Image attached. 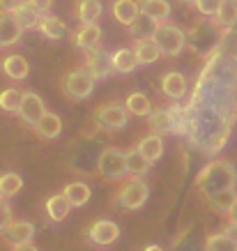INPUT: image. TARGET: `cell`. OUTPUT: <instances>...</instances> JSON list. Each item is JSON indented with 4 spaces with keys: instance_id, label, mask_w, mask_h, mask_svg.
<instances>
[{
    "instance_id": "41",
    "label": "cell",
    "mask_w": 237,
    "mask_h": 251,
    "mask_svg": "<svg viewBox=\"0 0 237 251\" xmlns=\"http://www.w3.org/2000/svg\"><path fill=\"white\" fill-rule=\"evenodd\" d=\"M19 0H0V12H12Z\"/></svg>"
},
{
    "instance_id": "5",
    "label": "cell",
    "mask_w": 237,
    "mask_h": 251,
    "mask_svg": "<svg viewBox=\"0 0 237 251\" xmlns=\"http://www.w3.org/2000/svg\"><path fill=\"white\" fill-rule=\"evenodd\" d=\"M147 196H150V187L143 182V177H131L129 182L124 184L122 189L118 191V196H115V203L122 207V210H138V207L145 205Z\"/></svg>"
},
{
    "instance_id": "12",
    "label": "cell",
    "mask_w": 237,
    "mask_h": 251,
    "mask_svg": "<svg viewBox=\"0 0 237 251\" xmlns=\"http://www.w3.org/2000/svg\"><path fill=\"white\" fill-rule=\"evenodd\" d=\"M12 14H14L16 23L21 25L23 30H37V28H39L42 14L32 7L28 0H19V2H16V7L12 9Z\"/></svg>"
},
{
    "instance_id": "34",
    "label": "cell",
    "mask_w": 237,
    "mask_h": 251,
    "mask_svg": "<svg viewBox=\"0 0 237 251\" xmlns=\"http://www.w3.org/2000/svg\"><path fill=\"white\" fill-rule=\"evenodd\" d=\"M23 187V177L19 173H2L0 175V196L12 198L14 194H19Z\"/></svg>"
},
{
    "instance_id": "3",
    "label": "cell",
    "mask_w": 237,
    "mask_h": 251,
    "mask_svg": "<svg viewBox=\"0 0 237 251\" xmlns=\"http://www.w3.org/2000/svg\"><path fill=\"white\" fill-rule=\"evenodd\" d=\"M152 39H154V44L159 46L161 55H168V58L180 55L184 51V46H187V32L170 21L157 23L152 32Z\"/></svg>"
},
{
    "instance_id": "21",
    "label": "cell",
    "mask_w": 237,
    "mask_h": 251,
    "mask_svg": "<svg viewBox=\"0 0 237 251\" xmlns=\"http://www.w3.org/2000/svg\"><path fill=\"white\" fill-rule=\"evenodd\" d=\"M136 150L143 154L150 164H157V161L161 159V154H164V141H161L159 134H150V136H145L136 145Z\"/></svg>"
},
{
    "instance_id": "15",
    "label": "cell",
    "mask_w": 237,
    "mask_h": 251,
    "mask_svg": "<svg viewBox=\"0 0 237 251\" xmlns=\"http://www.w3.org/2000/svg\"><path fill=\"white\" fill-rule=\"evenodd\" d=\"M101 42V28L99 23H81V28L74 32V44L83 51L90 46H99Z\"/></svg>"
},
{
    "instance_id": "23",
    "label": "cell",
    "mask_w": 237,
    "mask_h": 251,
    "mask_svg": "<svg viewBox=\"0 0 237 251\" xmlns=\"http://www.w3.org/2000/svg\"><path fill=\"white\" fill-rule=\"evenodd\" d=\"M35 131H37V136H42V138H58L62 131V120L55 113L46 111L37 120V125H35Z\"/></svg>"
},
{
    "instance_id": "22",
    "label": "cell",
    "mask_w": 237,
    "mask_h": 251,
    "mask_svg": "<svg viewBox=\"0 0 237 251\" xmlns=\"http://www.w3.org/2000/svg\"><path fill=\"white\" fill-rule=\"evenodd\" d=\"M136 67L138 62H136V55H134V49H118L111 55V69L118 72V74H131Z\"/></svg>"
},
{
    "instance_id": "33",
    "label": "cell",
    "mask_w": 237,
    "mask_h": 251,
    "mask_svg": "<svg viewBox=\"0 0 237 251\" xmlns=\"http://www.w3.org/2000/svg\"><path fill=\"white\" fill-rule=\"evenodd\" d=\"M154 25H157V23H154L152 19H147L145 14H138L127 28H129V35L134 39H145V37H152Z\"/></svg>"
},
{
    "instance_id": "44",
    "label": "cell",
    "mask_w": 237,
    "mask_h": 251,
    "mask_svg": "<svg viewBox=\"0 0 237 251\" xmlns=\"http://www.w3.org/2000/svg\"><path fill=\"white\" fill-rule=\"evenodd\" d=\"M182 2H193V0H182Z\"/></svg>"
},
{
    "instance_id": "27",
    "label": "cell",
    "mask_w": 237,
    "mask_h": 251,
    "mask_svg": "<svg viewBox=\"0 0 237 251\" xmlns=\"http://www.w3.org/2000/svg\"><path fill=\"white\" fill-rule=\"evenodd\" d=\"M101 12H104V7H101V0H78L76 2V19L81 23H97L99 21Z\"/></svg>"
},
{
    "instance_id": "32",
    "label": "cell",
    "mask_w": 237,
    "mask_h": 251,
    "mask_svg": "<svg viewBox=\"0 0 237 251\" xmlns=\"http://www.w3.org/2000/svg\"><path fill=\"white\" fill-rule=\"evenodd\" d=\"M205 251H237V242L228 233H210L205 240Z\"/></svg>"
},
{
    "instance_id": "29",
    "label": "cell",
    "mask_w": 237,
    "mask_h": 251,
    "mask_svg": "<svg viewBox=\"0 0 237 251\" xmlns=\"http://www.w3.org/2000/svg\"><path fill=\"white\" fill-rule=\"evenodd\" d=\"M69 210H71V203L67 201L65 194H55L46 201V214L51 217V221H62L67 219Z\"/></svg>"
},
{
    "instance_id": "18",
    "label": "cell",
    "mask_w": 237,
    "mask_h": 251,
    "mask_svg": "<svg viewBox=\"0 0 237 251\" xmlns=\"http://www.w3.org/2000/svg\"><path fill=\"white\" fill-rule=\"evenodd\" d=\"M147 118V125H150V129L152 134H168L173 131V113H170V108H157V111H150L145 115Z\"/></svg>"
},
{
    "instance_id": "30",
    "label": "cell",
    "mask_w": 237,
    "mask_h": 251,
    "mask_svg": "<svg viewBox=\"0 0 237 251\" xmlns=\"http://www.w3.org/2000/svg\"><path fill=\"white\" fill-rule=\"evenodd\" d=\"M62 194L67 196V201L71 203V207H81V205H85V203L90 201L92 191H90V187H88L85 182H69Z\"/></svg>"
},
{
    "instance_id": "31",
    "label": "cell",
    "mask_w": 237,
    "mask_h": 251,
    "mask_svg": "<svg viewBox=\"0 0 237 251\" xmlns=\"http://www.w3.org/2000/svg\"><path fill=\"white\" fill-rule=\"evenodd\" d=\"M124 108H127L129 113H134V115L145 118V115L152 111V101H150V97L143 95V92H131L129 97L124 99Z\"/></svg>"
},
{
    "instance_id": "38",
    "label": "cell",
    "mask_w": 237,
    "mask_h": 251,
    "mask_svg": "<svg viewBox=\"0 0 237 251\" xmlns=\"http://www.w3.org/2000/svg\"><path fill=\"white\" fill-rule=\"evenodd\" d=\"M28 2H30L32 7L37 9L42 16L48 14V12H51V7H53V0H28Z\"/></svg>"
},
{
    "instance_id": "11",
    "label": "cell",
    "mask_w": 237,
    "mask_h": 251,
    "mask_svg": "<svg viewBox=\"0 0 237 251\" xmlns=\"http://www.w3.org/2000/svg\"><path fill=\"white\" fill-rule=\"evenodd\" d=\"M23 37V28L16 23L12 12H0V49L19 44Z\"/></svg>"
},
{
    "instance_id": "35",
    "label": "cell",
    "mask_w": 237,
    "mask_h": 251,
    "mask_svg": "<svg viewBox=\"0 0 237 251\" xmlns=\"http://www.w3.org/2000/svg\"><path fill=\"white\" fill-rule=\"evenodd\" d=\"M19 104H21V90L7 88V90L0 92V108H2V111L16 113V111H19Z\"/></svg>"
},
{
    "instance_id": "7",
    "label": "cell",
    "mask_w": 237,
    "mask_h": 251,
    "mask_svg": "<svg viewBox=\"0 0 237 251\" xmlns=\"http://www.w3.org/2000/svg\"><path fill=\"white\" fill-rule=\"evenodd\" d=\"M95 120H97V125L101 129H108V131L122 129L127 125V120H129V111L122 104H101L95 111Z\"/></svg>"
},
{
    "instance_id": "9",
    "label": "cell",
    "mask_w": 237,
    "mask_h": 251,
    "mask_svg": "<svg viewBox=\"0 0 237 251\" xmlns=\"http://www.w3.org/2000/svg\"><path fill=\"white\" fill-rule=\"evenodd\" d=\"M16 113H19V118H21L25 125L35 127L39 118L46 113L44 99L39 97L37 92H32V90L21 92V104H19V111H16Z\"/></svg>"
},
{
    "instance_id": "10",
    "label": "cell",
    "mask_w": 237,
    "mask_h": 251,
    "mask_svg": "<svg viewBox=\"0 0 237 251\" xmlns=\"http://www.w3.org/2000/svg\"><path fill=\"white\" fill-rule=\"evenodd\" d=\"M88 237H90V242L99 244V247H108V244H113L118 237H120V228H118V224L115 221H108V219H99L95 221L88 230Z\"/></svg>"
},
{
    "instance_id": "24",
    "label": "cell",
    "mask_w": 237,
    "mask_h": 251,
    "mask_svg": "<svg viewBox=\"0 0 237 251\" xmlns=\"http://www.w3.org/2000/svg\"><path fill=\"white\" fill-rule=\"evenodd\" d=\"M205 201H207V205L212 207L216 214H228V210L233 207V203L237 201V191H235V187H233V189L216 191V194L205 196Z\"/></svg>"
},
{
    "instance_id": "17",
    "label": "cell",
    "mask_w": 237,
    "mask_h": 251,
    "mask_svg": "<svg viewBox=\"0 0 237 251\" xmlns=\"http://www.w3.org/2000/svg\"><path fill=\"white\" fill-rule=\"evenodd\" d=\"M134 55H136V62L138 65H152V62L159 60V46L154 44L152 37H145V39H136L134 44Z\"/></svg>"
},
{
    "instance_id": "39",
    "label": "cell",
    "mask_w": 237,
    "mask_h": 251,
    "mask_svg": "<svg viewBox=\"0 0 237 251\" xmlns=\"http://www.w3.org/2000/svg\"><path fill=\"white\" fill-rule=\"evenodd\" d=\"M12 251H39L35 244H32V240H28V242H19L12 247Z\"/></svg>"
},
{
    "instance_id": "25",
    "label": "cell",
    "mask_w": 237,
    "mask_h": 251,
    "mask_svg": "<svg viewBox=\"0 0 237 251\" xmlns=\"http://www.w3.org/2000/svg\"><path fill=\"white\" fill-rule=\"evenodd\" d=\"M214 23L221 30H233L237 25V0H223L221 7L216 9Z\"/></svg>"
},
{
    "instance_id": "45",
    "label": "cell",
    "mask_w": 237,
    "mask_h": 251,
    "mask_svg": "<svg viewBox=\"0 0 237 251\" xmlns=\"http://www.w3.org/2000/svg\"><path fill=\"white\" fill-rule=\"evenodd\" d=\"M0 198H2V196H0Z\"/></svg>"
},
{
    "instance_id": "19",
    "label": "cell",
    "mask_w": 237,
    "mask_h": 251,
    "mask_svg": "<svg viewBox=\"0 0 237 251\" xmlns=\"http://www.w3.org/2000/svg\"><path fill=\"white\" fill-rule=\"evenodd\" d=\"M2 235L9 244H19V242H28L35 235V226L30 221H12L7 228L2 230Z\"/></svg>"
},
{
    "instance_id": "28",
    "label": "cell",
    "mask_w": 237,
    "mask_h": 251,
    "mask_svg": "<svg viewBox=\"0 0 237 251\" xmlns=\"http://www.w3.org/2000/svg\"><path fill=\"white\" fill-rule=\"evenodd\" d=\"M124 159H127V175H129V177H143V175L150 171V166H152L143 154L138 152L136 148L127 150V152H124Z\"/></svg>"
},
{
    "instance_id": "26",
    "label": "cell",
    "mask_w": 237,
    "mask_h": 251,
    "mask_svg": "<svg viewBox=\"0 0 237 251\" xmlns=\"http://www.w3.org/2000/svg\"><path fill=\"white\" fill-rule=\"evenodd\" d=\"M111 9H113L115 21L122 23V25H129V23L141 14V9H138V0H115Z\"/></svg>"
},
{
    "instance_id": "37",
    "label": "cell",
    "mask_w": 237,
    "mask_h": 251,
    "mask_svg": "<svg viewBox=\"0 0 237 251\" xmlns=\"http://www.w3.org/2000/svg\"><path fill=\"white\" fill-rule=\"evenodd\" d=\"M12 221H14V214H12V205L7 203V198H0V233L7 228Z\"/></svg>"
},
{
    "instance_id": "20",
    "label": "cell",
    "mask_w": 237,
    "mask_h": 251,
    "mask_svg": "<svg viewBox=\"0 0 237 251\" xmlns=\"http://www.w3.org/2000/svg\"><path fill=\"white\" fill-rule=\"evenodd\" d=\"M46 39H62L67 35V23L62 21L60 16H53V14H44L42 21H39V28H37Z\"/></svg>"
},
{
    "instance_id": "14",
    "label": "cell",
    "mask_w": 237,
    "mask_h": 251,
    "mask_svg": "<svg viewBox=\"0 0 237 251\" xmlns=\"http://www.w3.org/2000/svg\"><path fill=\"white\" fill-rule=\"evenodd\" d=\"M2 72L12 81H23V78H28V74H30V65H28V60L23 55L12 53L7 58H2Z\"/></svg>"
},
{
    "instance_id": "43",
    "label": "cell",
    "mask_w": 237,
    "mask_h": 251,
    "mask_svg": "<svg viewBox=\"0 0 237 251\" xmlns=\"http://www.w3.org/2000/svg\"><path fill=\"white\" fill-rule=\"evenodd\" d=\"M145 251H164V249H161L159 244H150V247H147V249H145Z\"/></svg>"
},
{
    "instance_id": "4",
    "label": "cell",
    "mask_w": 237,
    "mask_h": 251,
    "mask_svg": "<svg viewBox=\"0 0 237 251\" xmlns=\"http://www.w3.org/2000/svg\"><path fill=\"white\" fill-rule=\"evenodd\" d=\"M95 76H92L90 72H85L83 67L78 69H71L67 72L65 76H62V92L67 95L69 99H74V101H81V99H88L95 90Z\"/></svg>"
},
{
    "instance_id": "2",
    "label": "cell",
    "mask_w": 237,
    "mask_h": 251,
    "mask_svg": "<svg viewBox=\"0 0 237 251\" xmlns=\"http://www.w3.org/2000/svg\"><path fill=\"white\" fill-rule=\"evenodd\" d=\"M223 32H226V30H221L214 21H207V19H203V21H198L191 30L187 32V44H189V49H191L196 55L207 58V55L212 53L214 49H219Z\"/></svg>"
},
{
    "instance_id": "1",
    "label": "cell",
    "mask_w": 237,
    "mask_h": 251,
    "mask_svg": "<svg viewBox=\"0 0 237 251\" xmlns=\"http://www.w3.org/2000/svg\"><path fill=\"white\" fill-rule=\"evenodd\" d=\"M237 184V168L235 164H230L226 159H214L210 161L196 177V187L203 196L216 194L223 189H233Z\"/></svg>"
},
{
    "instance_id": "6",
    "label": "cell",
    "mask_w": 237,
    "mask_h": 251,
    "mask_svg": "<svg viewBox=\"0 0 237 251\" xmlns=\"http://www.w3.org/2000/svg\"><path fill=\"white\" fill-rule=\"evenodd\" d=\"M97 171H99L108 182L122 180L127 177V159H124V150L120 148H106L97 159Z\"/></svg>"
},
{
    "instance_id": "42",
    "label": "cell",
    "mask_w": 237,
    "mask_h": 251,
    "mask_svg": "<svg viewBox=\"0 0 237 251\" xmlns=\"http://www.w3.org/2000/svg\"><path fill=\"white\" fill-rule=\"evenodd\" d=\"M226 217H228V221H233V224H237V201H235V203H233V207H230V210H228V214H226Z\"/></svg>"
},
{
    "instance_id": "36",
    "label": "cell",
    "mask_w": 237,
    "mask_h": 251,
    "mask_svg": "<svg viewBox=\"0 0 237 251\" xmlns=\"http://www.w3.org/2000/svg\"><path fill=\"white\" fill-rule=\"evenodd\" d=\"M221 2H223V0H193L191 5L198 9L203 16H214L216 9L221 7Z\"/></svg>"
},
{
    "instance_id": "40",
    "label": "cell",
    "mask_w": 237,
    "mask_h": 251,
    "mask_svg": "<svg viewBox=\"0 0 237 251\" xmlns=\"http://www.w3.org/2000/svg\"><path fill=\"white\" fill-rule=\"evenodd\" d=\"M223 233H228V235L237 242V224H233V221H226V226H223Z\"/></svg>"
},
{
    "instance_id": "8",
    "label": "cell",
    "mask_w": 237,
    "mask_h": 251,
    "mask_svg": "<svg viewBox=\"0 0 237 251\" xmlns=\"http://www.w3.org/2000/svg\"><path fill=\"white\" fill-rule=\"evenodd\" d=\"M83 69L90 72L95 81L108 76L113 69H111V55H106L99 46H90V49H83Z\"/></svg>"
},
{
    "instance_id": "13",
    "label": "cell",
    "mask_w": 237,
    "mask_h": 251,
    "mask_svg": "<svg viewBox=\"0 0 237 251\" xmlns=\"http://www.w3.org/2000/svg\"><path fill=\"white\" fill-rule=\"evenodd\" d=\"M138 9H141V14H145L154 23H164L170 19L168 0H138Z\"/></svg>"
},
{
    "instance_id": "16",
    "label": "cell",
    "mask_w": 237,
    "mask_h": 251,
    "mask_svg": "<svg viewBox=\"0 0 237 251\" xmlns=\"http://www.w3.org/2000/svg\"><path fill=\"white\" fill-rule=\"evenodd\" d=\"M161 92L168 99H182L187 95V78L180 72H168L161 78Z\"/></svg>"
}]
</instances>
